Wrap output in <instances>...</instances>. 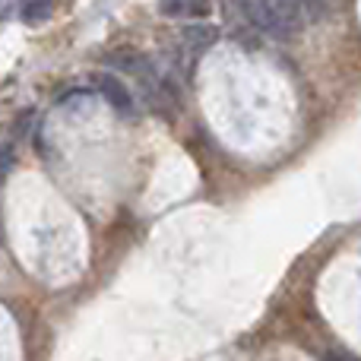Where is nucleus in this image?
<instances>
[{
	"mask_svg": "<svg viewBox=\"0 0 361 361\" xmlns=\"http://www.w3.org/2000/svg\"><path fill=\"white\" fill-rule=\"evenodd\" d=\"M19 13H23V23L42 25L54 13V0H19Z\"/></svg>",
	"mask_w": 361,
	"mask_h": 361,
	"instance_id": "39448f33",
	"label": "nucleus"
},
{
	"mask_svg": "<svg viewBox=\"0 0 361 361\" xmlns=\"http://www.w3.org/2000/svg\"><path fill=\"white\" fill-rule=\"evenodd\" d=\"M95 89H99V92L105 95L108 105H111L118 114H124V118H130V114L137 111L130 89H127L114 73H95Z\"/></svg>",
	"mask_w": 361,
	"mask_h": 361,
	"instance_id": "f03ea898",
	"label": "nucleus"
},
{
	"mask_svg": "<svg viewBox=\"0 0 361 361\" xmlns=\"http://www.w3.org/2000/svg\"><path fill=\"white\" fill-rule=\"evenodd\" d=\"M180 48H184L187 57H197L203 48H209L212 38H216V29H209V25H200V29H184L180 32Z\"/></svg>",
	"mask_w": 361,
	"mask_h": 361,
	"instance_id": "20e7f679",
	"label": "nucleus"
},
{
	"mask_svg": "<svg viewBox=\"0 0 361 361\" xmlns=\"http://www.w3.org/2000/svg\"><path fill=\"white\" fill-rule=\"evenodd\" d=\"M159 13L169 19H206L212 0H159Z\"/></svg>",
	"mask_w": 361,
	"mask_h": 361,
	"instance_id": "7ed1b4c3",
	"label": "nucleus"
},
{
	"mask_svg": "<svg viewBox=\"0 0 361 361\" xmlns=\"http://www.w3.org/2000/svg\"><path fill=\"white\" fill-rule=\"evenodd\" d=\"M10 165H13V149L10 146H0V178L10 171Z\"/></svg>",
	"mask_w": 361,
	"mask_h": 361,
	"instance_id": "423d86ee",
	"label": "nucleus"
},
{
	"mask_svg": "<svg viewBox=\"0 0 361 361\" xmlns=\"http://www.w3.org/2000/svg\"><path fill=\"white\" fill-rule=\"evenodd\" d=\"M333 361H352V358H333Z\"/></svg>",
	"mask_w": 361,
	"mask_h": 361,
	"instance_id": "0eeeda50",
	"label": "nucleus"
},
{
	"mask_svg": "<svg viewBox=\"0 0 361 361\" xmlns=\"http://www.w3.org/2000/svg\"><path fill=\"white\" fill-rule=\"evenodd\" d=\"M260 4L267 6L269 13H273V19L282 25V32H286L288 38H292L295 32L305 29V23L311 19L301 0H260Z\"/></svg>",
	"mask_w": 361,
	"mask_h": 361,
	"instance_id": "f257e3e1",
	"label": "nucleus"
}]
</instances>
